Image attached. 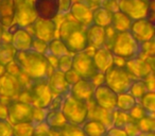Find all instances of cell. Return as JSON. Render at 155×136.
<instances>
[{
    "label": "cell",
    "mask_w": 155,
    "mask_h": 136,
    "mask_svg": "<svg viewBox=\"0 0 155 136\" xmlns=\"http://www.w3.org/2000/svg\"><path fill=\"white\" fill-rule=\"evenodd\" d=\"M13 62L18 67L20 76L30 81L48 79L52 67L44 54L32 49L25 51H16Z\"/></svg>",
    "instance_id": "obj_1"
},
{
    "label": "cell",
    "mask_w": 155,
    "mask_h": 136,
    "mask_svg": "<svg viewBox=\"0 0 155 136\" xmlns=\"http://www.w3.org/2000/svg\"><path fill=\"white\" fill-rule=\"evenodd\" d=\"M58 38L64 44L69 53H78L88 48L86 38V27L73 20L65 19L61 22L58 30Z\"/></svg>",
    "instance_id": "obj_2"
},
{
    "label": "cell",
    "mask_w": 155,
    "mask_h": 136,
    "mask_svg": "<svg viewBox=\"0 0 155 136\" xmlns=\"http://www.w3.org/2000/svg\"><path fill=\"white\" fill-rule=\"evenodd\" d=\"M140 49L141 45L136 41L131 32L127 31V32L117 33L116 38L110 50L115 58L127 61L139 56Z\"/></svg>",
    "instance_id": "obj_3"
},
{
    "label": "cell",
    "mask_w": 155,
    "mask_h": 136,
    "mask_svg": "<svg viewBox=\"0 0 155 136\" xmlns=\"http://www.w3.org/2000/svg\"><path fill=\"white\" fill-rule=\"evenodd\" d=\"M104 83L116 94L129 93V89L133 83V79L127 71L123 65L114 63L112 66L103 74Z\"/></svg>",
    "instance_id": "obj_4"
},
{
    "label": "cell",
    "mask_w": 155,
    "mask_h": 136,
    "mask_svg": "<svg viewBox=\"0 0 155 136\" xmlns=\"http://www.w3.org/2000/svg\"><path fill=\"white\" fill-rule=\"evenodd\" d=\"M61 112L68 123L74 125H81L88 119V105L87 103L75 99L68 95L63 100Z\"/></svg>",
    "instance_id": "obj_5"
},
{
    "label": "cell",
    "mask_w": 155,
    "mask_h": 136,
    "mask_svg": "<svg viewBox=\"0 0 155 136\" xmlns=\"http://www.w3.org/2000/svg\"><path fill=\"white\" fill-rule=\"evenodd\" d=\"M71 69L79 76L81 80L91 81V82L99 74L94 63L93 55L87 52V50L73 54Z\"/></svg>",
    "instance_id": "obj_6"
},
{
    "label": "cell",
    "mask_w": 155,
    "mask_h": 136,
    "mask_svg": "<svg viewBox=\"0 0 155 136\" xmlns=\"http://www.w3.org/2000/svg\"><path fill=\"white\" fill-rule=\"evenodd\" d=\"M34 105L31 103L10 100L7 103V119L12 125L24 122H33Z\"/></svg>",
    "instance_id": "obj_7"
},
{
    "label": "cell",
    "mask_w": 155,
    "mask_h": 136,
    "mask_svg": "<svg viewBox=\"0 0 155 136\" xmlns=\"http://www.w3.org/2000/svg\"><path fill=\"white\" fill-rule=\"evenodd\" d=\"M152 10L148 0H118V11L133 22L149 18Z\"/></svg>",
    "instance_id": "obj_8"
},
{
    "label": "cell",
    "mask_w": 155,
    "mask_h": 136,
    "mask_svg": "<svg viewBox=\"0 0 155 136\" xmlns=\"http://www.w3.org/2000/svg\"><path fill=\"white\" fill-rule=\"evenodd\" d=\"M29 91H30L31 99H32V104L36 108H47L53 98V95L48 85L47 79L31 81Z\"/></svg>",
    "instance_id": "obj_9"
},
{
    "label": "cell",
    "mask_w": 155,
    "mask_h": 136,
    "mask_svg": "<svg viewBox=\"0 0 155 136\" xmlns=\"http://www.w3.org/2000/svg\"><path fill=\"white\" fill-rule=\"evenodd\" d=\"M25 88L26 87L21 76H15L7 71L0 76V98L12 100L18 97Z\"/></svg>",
    "instance_id": "obj_10"
},
{
    "label": "cell",
    "mask_w": 155,
    "mask_h": 136,
    "mask_svg": "<svg viewBox=\"0 0 155 136\" xmlns=\"http://www.w3.org/2000/svg\"><path fill=\"white\" fill-rule=\"evenodd\" d=\"M36 18L33 0H15L14 25L19 28H27L30 27Z\"/></svg>",
    "instance_id": "obj_11"
},
{
    "label": "cell",
    "mask_w": 155,
    "mask_h": 136,
    "mask_svg": "<svg viewBox=\"0 0 155 136\" xmlns=\"http://www.w3.org/2000/svg\"><path fill=\"white\" fill-rule=\"evenodd\" d=\"M117 99H118V94H116L112 88H110L105 83H102L95 87L93 102L97 104L99 108L107 111H115Z\"/></svg>",
    "instance_id": "obj_12"
},
{
    "label": "cell",
    "mask_w": 155,
    "mask_h": 136,
    "mask_svg": "<svg viewBox=\"0 0 155 136\" xmlns=\"http://www.w3.org/2000/svg\"><path fill=\"white\" fill-rule=\"evenodd\" d=\"M123 66L133 80H146L153 75V66L139 56L125 61Z\"/></svg>",
    "instance_id": "obj_13"
},
{
    "label": "cell",
    "mask_w": 155,
    "mask_h": 136,
    "mask_svg": "<svg viewBox=\"0 0 155 136\" xmlns=\"http://www.w3.org/2000/svg\"><path fill=\"white\" fill-rule=\"evenodd\" d=\"M31 27L33 28V34L35 38H38L46 43H49L55 38L58 26L54 19H43L37 17Z\"/></svg>",
    "instance_id": "obj_14"
},
{
    "label": "cell",
    "mask_w": 155,
    "mask_h": 136,
    "mask_svg": "<svg viewBox=\"0 0 155 136\" xmlns=\"http://www.w3.org/2000/svg\"><path fill=\"white\" fill-rule=\"evenodd\" d=\"M130 32L136 38V41L141 45L151 41L154 37V26L153 22L148 18L134 20L132 22Z\"/></svg>",
    "instance_id": "obj_15"
},
{
    "label": "cell",
    "mask_w": 155,
    "mask_h": 136,
    "mask_svg": "<svg viewBox=\"0 0 155 136\" xmlns=\"http://www.w3.org/2000/svg\"><path fill=\"white\" fill-rule=\"evenodd\" d=\"M33 7L37 17L55 19L60 13V0H33Z\"/></svg>",
    "instance_id": "obj_16"
},
{
    "label": "cell",
    "mask_w": 155,
    "mask_h": 136,
    "mask_svg": "<svg viewBox=\"0 0 155 136\" xmlns=\"http://www.w3.org/2000/svg\"><path fill=\"white\" fill-rule=\"evenodd\" d=\"M69 12H70L72 19L81 24L82 26L87 28L93 24V9L81 0L73 1L69 9Z\"/></svg>",
    "instance_id": "obj_17"
},
{
    "label": "cell",
    "mask_w": 155,
    "mask_h": 136,
    "mask_svg": "<svg viewBox=\"0 0 155 136\" xmlns=\"http://www.w3.org/2000/svg\"><path fill=\"white\" fill-rule=\"evenodd\" d=\"M47 81L53 97H56V96L65 97V96H67L69 94L70 86L67 84L66 80H65L64 74L61 72L60 70L52 69V71L50 72L49 77H48Z\"/></svg>",
    "instance_id": "obj_18"
},
{
    "label": "cell",
    "mask_w": 155,
    "mask_h": 136,
    "mask_svg": "<svg viewBox=\"0 0 155 136\" xmlns=\"http://www.w3.org/2000/svg\"><path fill=\"white\" fill-rule=\"evenodd\" d=\"M95 85L91 81L86 80H79L77 83L70 86L69 95L72 96L75 99L83 101L85 103H88L93 100L94 91H95Z\"/></svg>",
    "instance_id": "obj_19"
},
{
    "label": "cell",
    "mask_w": 155,
    "mask_h": 136,
    "mask_svg": "<svg viewBox=\"0 0 155 136\" xmlns=\"http://www.w3.org/2000/svg\"><path fill=\"white\" fill-rule=\"evenodd\" d=\"M33 36L26 28H19L15 25V29L11 32L10 43L16 51H25L31 49Z\"/></svg>",
    "instance_id": "obj_20"
},
{
    "label": "cell",
    "mask_w": 155,
    "mask_h": 136,
    "mask_svg": "<svg viewBox=\"0 0 155 136\" xmlns=\"http://www.w3.org/2000/svg\"><path fill=\"white\" fill-rule=\"evenodd\" d=\"M93 60L98 72L104 74L115 63V56L112 54L110 49L102 47L95 50L93 54Z\"/></svg>",
    "instance_id": "obj_21"
},
{
    "label": "cell",
    "mask_w": 155,
    "mask_h": 136,
    "mask_svg": "<svg viewBox=\"0 0 155 136\" xmlns=\"http://www.w3.org/2000/svg\"><path fill=\"white\" fill-rule=\"evenodd\" d=\"M86 38L88 48L99 49L105 45V28L91 24L86 28Z\"/></svg>",
    "instance_id": "obj_22"
},
{
    "label": "cell",
    "mask_w": 155,
    "mask_h": 136,
    "mask_svg": "<svg viewBox=\"0 0 155 136\" xmlns=\"http://www.w3.org/2000/svg\"><path fill=\"white\" fill-rule=\"evenodd\" d=\"M15 0H0V26L9 29L14 24Z\"/></svg>",
    "instance_id": "obj_23"
},
{
    "label": "cell",
    "mask_w": 155,
    "mask_h": 136,
    "mask_svg": "<svg viewBox=\"0 0 155 136\" xmlns=\"http://www.w3.org/2000/svg\"><path fill=\"white\" fill-rule=\"evenodd\" d=\"M81 129L85 136H104L107 131V128L101 121L96 119H87Z\"/></svg>",
    "instance_id": "obj_24"
},
{
    "label": "cell",
    "mask_w": 155,
    "mask_h": 136,
    "mask_svg": "<svg viewBox=\"0 0 155 136\" xmlns=\"http://www.w3.org/2000/svg\"><path fill=\"white\" fill-rule=\"evenodd\" d=\"M112 17H113L112 12L107 11V10L104 9L101 5L96 7L93 9V24L94 25H97V26L106 28V27L110 26V24H112Z\"/></svg>",
    "instance_id": "obj_25"
},
{
    "label": "cell",
    "mask_w": 155,
    "mask_h": 136,
    "mask_svg": "<svg viewBox=\"0 0 155 136\" xmlns=\"http://www.w3.org/2000/svg\"><path fill=\"white\" fill-rule=\"evenodd\" d=\"M48 134L49 136H85L81 127L68 122L61 128L50 129Z\"/></svg>",
    "instance_id": "obj_26"
},
{
    "label": "cell",
    "mask_w": 155,
    "mask_h": 136,
    "mask_svg": "<svg viewBox=\"0 0 155 136\" xmlns=\"http://www.w3.org/2000/svg\"><path fill=\"white\" fill-rule=\"evenodd\" d=\"M132 22L133 20H131L127 15H124L121 12L117 11L115 13H113V17H112V24L110 27L115 29L117 32H127L130 31L132 26Z\"/></svg>",
    "instance_id": "obj_27"
},
{
    "label": "cell",
    "mask_w": 155,
    "mask_h": 136,
    "mask_svg": "<svg viewBox=\"0 0 155 136\" xmlns=\"http://www.w3.org/2000/svg\"><path fill=\"white\" fill-rule=\"evenodd\" d=\"M46 124L49 127V129H56V128H61L64 124H66L67 121L65 119L63 113L61 110L56 111H49L46 115L45 118Z\"/></svg>",
    "instance_id": "obj_28"
},
{
    "label": "cell",
    "mask_w": 155,
    "mask_h": 136,
    "mask_svg": "<svg viewBox=\"0 0 155 136\" xmlns=\"http://www.w3.org/2000/svg\"><path fill=\"white\" fill-rule=\"evenodd\" d=\"M16 50L10 41H2L0 43V64L7 66L13 62Z\"/></svg>",
    "instance_id": "obj_29"
},
{
    "label": "cell",
    "mask_w": 155,
    "mask_h": 136,
    "mask_svg": "<svg viewBox=\"0 0 155 136\" xmlns=\"http://www.w3.org/2000/svg\"><path fill=\"white\" fill-rule=\"evenodd\" d=\"M136 103H137L136 100L129 93L120 94V95H118V99H117L116 111L129 113Z\"/></svg>",
    "instance_id": "obj_30"
},
{
    "label": "cell",
    "mask_w": 155,
    "mask_h": 136,
    "mask_svg": "<svg viewBox=\"0 0 155 136\" xmlns=\"http://www.w3.org/2000/svg\"><path fill=\"white\" fill-rule=\"evenodd\" d=\"M148 91L149 89L144 80H134L129 89V94L135 100H140L142 98V96L148 93Z\"/></svg>",
    "instance_id": "obj_31"
},
{
    "label": "cell",
    "mask_w": 155,
    "mask_h": 136,
    "mask_svg": "<svg viewBox=\"0 0 155 136\" xmlns=\"http://www.w3.org/2000/svg\"><path fill=\"white\" fill-rule=\"evenodd\" d=\"M48 53L55 56V58H60V56L65 55V54H69V52L64 46V44L58 37H55L48 43Z\"/></svg>",
    "instance_id": "obj_32"
},
{
    "label": "cell",
    "mask_w": 155,
    "mask_h": 136,
    "mask_svg": "<svg viewBox=\"0 0 155 136\" xmlns=\"http://www.w3.org/2000/svg\"><path fill=\"white\" fill-rule=\"evenodd\" d=\"M14 136H33L35 134V127L33 122H24L13 125Z\"/></svg>",
    "instance_id": "obj_33"
},
{
    "label": "cell",
    "mask_w": 155,
    "mask_h": 136,
    "mask_svg": "<svg viewBox=\"0 0 155 136\" xmlns=\"http://www.w3.org/2000/svg\"><path fill=\"white\" fill-rule=\"evenodd\" d=\"M140 105L147 111L149 114H153L155 111V93L148 91L140 99Z\"/></svg>",
    "instance_id": "obj_34"
},
{
    "label": "cell",
    "mask_w": 155,
    "mask_h": 136,
    "mask_svg": "<svg viewBox=\"0 0 155 136\" xmlns=\"http://www.w3.org/2000/svg\"><path fill=\"white\" fill-rule=\"evenodd\" d=\"M136 124H137L139 132H154L155 129L154 118L151 117L149 114L147 116H144L143 118L136 121Z\"/></svg>",
    "instance_id": "obj_35"
},
{
    "label": "cell",
    "mask_w": 155,
    "mask_h": 136,
    "mask_svg": "<svg viewBox=\"0 0 155 136\" xmlns=\"http://www.w3.org/2000/svg\"><path fill=\"white\" fill-rule=\"evenodd\" d=\"M133 119L130 117L129 113L120 112V111H115V116H114V123L113 127L120 128V129H124V127L132 121Z\"/></svg>",
    "instance_id": "obj_36"
},
{
    "label": "cell",
    "mask_w": 155,
    "mask_h": 136,
    "mask_svg": "<svg viewBox=\"0 0 155 136\" xmlns=\"http://www.w3.org/2000/svg\"><path fill=\"white\" fill-rule=\"evenodd\" d=\"M71 66H72V55H70V53L58 58L56 69L60 70L61 72H63V74L67 72L71 69Z\"/></svg>",
    "instance_id": "obj_37"
},
{
    "label": "cell",
    "mask_w": 155,
    "mask_h": 136,
    "mask_svg": "<svg viewBox=\"0 0 155 136\" xmlns=\"http://www.w3.org/2000/svg\"><path fill=\"white\" fill-rule=\"evenodd\" d=\"M149 113H147V111L140 105L139 103H136L134 105V108H132L131 111L129 112V115L134 121H138L139 119L143 118L144 116H147Z\"/></svg>",
    "instance_id": "obj_38"
},
{
    "label": "cell",
    "mask_w": 155,
    "mask_h": 136,
    "mask_svg": "<svg viewBox=\"0 0 155 136\" xmlns=\"http://www.w3.org/2000/svg\"><path fill=\"white\" fill-rule=\"evenodd\" d=\"M31 49L34 50V51H36V52H38V53L46 55V54L48 53V43H46V41H41V39H38V38H35V37H33L32 45H31Z\"/></svg>",
    "instance_id": "obj_39"
},
{
    "label": "cell",
    "mask_w": 155,
    "mask_h": 136,
    "mask_svg": "<svg viewBox=\"0 0 155 136\" xmlns=\"http://www.w3.org/2000/svg\"><path fill=\"white\" fill-rule=\"evenodd\" d=\"M13 125L5 118H0V136H13Z\"/></svg>",
    "instance_id": "obj_40"
},
{
    "label": "cell",
    "mask_w": 155,
    "mask_h": 136,
    "mask_svg": "<svg viewBox=\"0 0 155 136\" xmlns=\"http://www.w3.org/2000/svg\"><path fill=\"white\" fill-rule=\"evenodd\" d=\"M101 7H103L104 9L112 13H115L118 11V0H104L101 3Z\"/></svg>",
    "instance_id": "obj_41"
},
{
    "label": "cell",
    "mask_w": 155,
    "mask_h": 136,
    "mask_svg": "<svg viewBox=\"0 0 155 136\" xmlns=\"http://www.w3.org/2000/svg\"><path fill=\"white\" fill-rule=\"evenodd\" d=\"M64 77H65V80H66L67 84H68L69 86L73 85L74 83H77L78 81L80 80L79 76H78V75L75 74V72L73 71L72 69H70V70H68L67 72H65V74H64Z\"/></svg>",
    "instance_id": "obj_42"
},
{
    "label": "cell",
    "mask_w": 155,
    "mask_h": 136,
    "mask_svg": "<svg viewBox=\"0 0 155 136\" xmlns=\"http://www.w3.org/2000/svg\"><path fill=\"white\" fill-rule=\"evenodd\" d=\"M104 136H127V132L124 131V129L112 127V128H110V129H107V131H106Z\"/></svg>",
    "instance_id": "obj_43"
},
{
    "label": "cell",
    "mask_w": 155,
    "mask_h": 136,
    "mask_svg": "<svg viewBox=\"0 0 155 136\" xmlns=\"http://www.w3.org/2000/svg\"><path fill=\"white\" fill-rule=\"evenodd\" d=\"M72 5V0H60V12H68Z\"/></svg>",
    "instance_id": "obj_44"
},
{
    "label": "cell",
    "mask_w": 155,
    "mask_h": 136,
    "mask_svg": "<svg viewBox=\"0 0 155 136\" xmlns=\"http://www.w3.org/2000/svg\"><path fill=\"white\" fill-rule=\"evenodd\" d=\"M81 1H83V2H85V3H86V5H88L89 7L91 8V9H94V8L99 7V5H101V3L103 2L104 0H81Z\"/></svg>",
    "instance_id": "obj_45"
},
{
    "label": "cell",
    "mask_w": 155,
    "mask_h": 136,
    "mask_svg": "<svg viewBox=\"0 0 155 136\" xmlns=\"http://www.w3.org/2000/svg\"><path fill=\"white\" fill-rule=\"evenodd\" d=\"M137 136H155L154 132H140Z\"/></svg>",
    "instance_id": "obj_46"
},
{
    "label": "cell",
    "mask_w": 155,
    "mask_h": 136,
    "mask_svg": "<svg viewBox=\"0 0 155 136\" xmlns=\"http://www.w3.org/2000/svg\"><path fill=\"white\" fill-rule=\"evenodd\" d=\"M5 72V66H3L2 64H0V76H2Z\"/></svg>",
    "instance_id": "obj_47"
},
{
    "label": "cell",
    "mask_w": 155,
    "mask_h": 136,
    "mask_svg": "<svg viewBox=\"0 0 155 136\" xmlns=\"http://www.w3.org/2000/svg\"><path fill=\"white\" fill-rule=\"evenodd\" d=\"M2 38H3V28L0 26V43L2 41Z\"/></svg>",
    "instance_id": "obj_48"
},
{
    "label": "cell",
    "mask_w": 155,
    "mask_h": 136,
    "mask_svg": "<svg viewBox=\"0 0 155 136\" xmlns=\"http://www.w3.org/2000/svg\"><path fill=\"white\" fill-rule=\"evenodd\" d=\"M33 136H49L48 133H35Z\"/></svg>",
    "instance_id": "obj_49"
}]
</instances>
